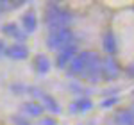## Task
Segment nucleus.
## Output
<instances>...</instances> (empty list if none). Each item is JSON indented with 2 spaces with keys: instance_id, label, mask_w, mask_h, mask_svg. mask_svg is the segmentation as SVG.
I'll use <instances>...</instances> for the list:
<instances>
[{
  "instance_id": "obj_1",
  "label": "nucleus",
  "mask_w": 134,
  "mask_h": 125,
  "mask_svg": "<svg viewBox=\"0 0 134 125\" xmlns=\"http://www.w3.org/2000/svg\"><path fill=\"white\" fill-rule=\"evenodd\" d=\"M7 54H9V55H13V57H21V55H25V54H21V48H18V47L9 48V50H7Z\"/></svg>"
}]
</instances>
